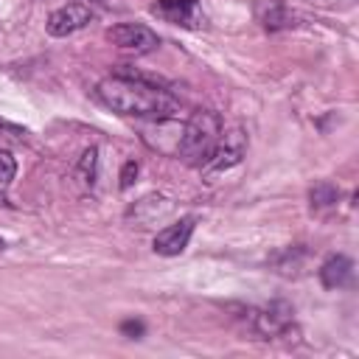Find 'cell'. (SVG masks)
Returning a JSON list of instances; mask_svg holds the SVG:
<instances>
[{
  "instance_id": "8fae6325",
  "label": "cell",
  "mask_w": 359,
  "mask_h": 359,
  "mask_svg": "<svg viewBox=\"0 0 359 359\" xmlns=\"http://www.w3.org/2000/svg\"><path fill=\"white\" fill-rule=\"evenodd\" d=\"M95 160H98V151L95 149H87L84 154H81V160H79V177H81V182H93V177H95Z\"/></svg>"
},
{
  "instance_id": "9a60e30c",
  "label": "cell",
  "mask_w": 359,
  "mask_h": 359,
  "mask_svg": "<svg viewBox=\"0 0 359 359\" xmlns=\"http://www.w3.org/2000/svg\"><path fill=\"white\" fill-rule=\"evenodd\" d=\"M0 129H3V132H11L14 137H22V135H25V129H20V126H14V123H8V121H0Z\"/></svg>"
},
{
  "instance_id": "5bb4252c",
  "label": "cell",
  "mask_w": 359,
  "mask_h": 359,
  "mask_svg": "<svg viewBox=\"0 0 359 359\" xmlns=\"http://www.w3.org/2000/svg\"><path fill=\"white\" fill-rule=\"evenodd\" d=\"M121 331L129 334V337H140V334H143V323H137V320H126V323L121 325Z\"/></svg>"
},
{
  "instance_id": "6da1fadb",
  "label": "cell",
  "mask_w": 359,
  "mask_h": 359,
  "mask_svg": "<svg viewBox=\"0 0 359 359\" xmlns=\"http://www.w3.org/2000/svg\"><path fill=\"white\" fill-rule=\"evenodd\" d=\"M95 95L118 115H129V118H151V121H165L174 118L180 112V101L160 90L157 84L132 79V76H112L104 79L95 87Z\"/></svg>"
},
{
  "instance_id": "7a4b0ae2",
  "label": "cell",
  "mask_w": 359,
  "mask_h": 359,
  "mask_svg": "<svg viewBox=\"0 0 359 359\" xmlns=\"http://www.w3.org/2000/svg\"><path fill=\"white\" fill-rule=\"evenodd\" d=\"M219 135H222V121H219L213 112H194L191 121L180 129L177 151H180L188 163L202 165V163L210 157V151H213Z\"/></svg>"
},
{
  "instance_id": "ba28073f",
  "label": "cell",
  "mask_w": 359,
  "mask_h": 359,
  "mask_svg": "<svg viewBox=\"0 0 359 359\" xmlns=\"http://www.w3.org/2000/svg\"><path fill=\"white\" fill-rule=\"evenodd\" d=\"M351 269H353L351 258H345V255H331V258L320 266V280H323L325 289H337V286L348 283Z\"/></svg>"
},
{
  "instance_id": "277c9868",
  "label": "cell",
  "mask_w": 359,
  "mask_h": 359,
  "mask_svg": "<svg viewBox=\"0 0 359 359\" xmlns=\"http://www.w3.org/2000/svg\"><path fill=\"white\" fill-rule=\"evenodd\" d=\"M244 149H247V137H244L241 129H233V132H227V135L222 132L219 140H216V146H213V151H210V157H208L202 165H205V171L230 168V165H236V163L241 160Z\"/></svg>"
},
{
  "instance_id": "4fadbf2b",
  "label": "cell",
  "mask_w": 359,
  "mask_h": 359,
  "mask_svg": "<svg viewBox=\"0 0 359 359\" xmlns=\"http://www.w3.org/2000/svg\"><path fill=\"white\" fill-rule=\"evenodd\" d=\"M135 177H137V163L129 160V163L123 165V171H121V188H129V185L135 182Z\"/></svg>"
},
{
  "instance_id": "8992f818",
  "label": "cell",
  "mask_w": 359,
  "mask_h": 359,
  "mask_svg": "<svg viewBox=\"0 0 359 359\" xmlns=\"http://www.w3.org/2000/svg\"><path fill=\"white\" fill-rule=\"evenodd\" d=\"M194 224H196V216H182L180 222L163 227L157 236H154V250L160 255H180L185 247H188V238L194 233Z\"/></svg>"
},
{
  "instance_id": "e0dca14e",
  "label": "cell",
  "mask_w": 359,
  "mask_h": 359,
  "mask_svg": "<svg viewBox=\"0 0 359 359\" xmlns=\"http://www.w3.org/2000/svg\"><path fill=\"white\" fill-rule=\"evenodd\" d=\"M0 247H3V238H0Z\"/></svg>"
},
{
  "instance_id": "5b68a950",
  "label": "cell",
  "mask_w": 359,
  "mask_h": 359,
  "mask_svg": "<svg viewBox=\"0 0 359 359\" xmlns=\"http://www.w3.org/2000/svg\"><path fill=\"white\" fill-rule=\"evenodd\" d=\"M90 20H93V11L87 6L67 3V6H62L56 11H50V17H48V34L50 36H67V34L84 28Z\"/></svg>"
},
{
  "instance_id": "7c38bea8",
  "label": "cell",
  "mask_w": 359,
  "mask_h": 359,
  "mask_svg": "<svg viewBox=\"0 0 359 359\" xmlns=\"http://www.w3.org/2000/svg\"><path fill=\"white\" fill-rule=\"evenodd\" d=\"M14 171H17V163L8 151H0V182H11L14 180Z\"/></svg>"
},
{
  "instance_id": "3957f363",
  "label": "cell",
  "mask_w": 359,
  "mask_h": 359,
  "mask_svg": "<svg viewBox=\"0 0 359 359\" xmlns=\"http://www.w3.org/2000/svg\"><path fill=\"white\" fill-rule=\"evenodd\" d=\"M107 39L121 48V50H135V53H149L160 45L157 34L146 25H135V22H121V25H112L107 31Z\"/></svg>"
},
{
  "instance_id": "52a82bcc",
  "label": "cell",
  "mask_w": 359,
  "mask_h": 359,
  "mask_svg": "<svg viewBox=\"0 0 359 359\" xmlns=\"http://www.w3.org/2000/svg\"><path fill=\"white\" fill-rule=\"evenodd\" d=\"M250 320H252V325L261 331V334H278V331H283L289 323H292V306L289 303H269L266 309H261V311H250Z\"/></svg>"
},
{
  "instance_id": "2e32d148",
  "label": "cell",
  "mask_w": 359,
  "mask_h": 359,
  "mask_svg": "<svg viewBox=\"0 0 359 359\" xmlns=\"http://www.w3.org/2000/svg\"><path fill=\"white\" fill-rule=\"evenodd\" d=\"M0 205H8V199H6V196H3V194H0Z\"/></svg>"
},
{
  "instance_id": "30bf717a",
  "label": "cell",
  "mask_w": 359,
  "mask_h": 359,
  "mask_svg": "<svg viewBox=\"0 0 359 359\" xmlns=\"http://www.w3.org/2000/svg\"><path fill=\"white\" fill-rule=\"evenodd\" d=\"M337 202V188L331 182H317L311 188V208H328Z\"/></svg>"
},
{
  "instance_id": "9c48e42d",
  "label": "cell",
  "mask_w": 359,
  "mask_h": 359,
  "mask_svg": "<svg viewBox=\"0 0 359 359\" xmlns=\"http://www.w3.org/2000/svg\"><path fill=\"white\" fill-rule=\"evenodd\" d=\"M151 11L157 17H163V20H168V22L188 25V20L196 14V3L194 0H157V6Z\"/></svg>"
}]
</instances>
